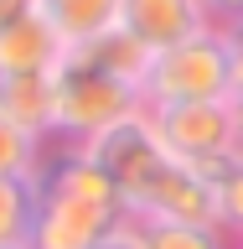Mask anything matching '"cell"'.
<instances>
[{"label":"cell","instance_id":"9a60e30c","mask_svg":"<svg viewBox=\"0 0 243 249\" xmlns=\"http://www.w3.org/2000/svg\"><path fill=\"white\" fill-rule=\"evenodd\" d=\"M42 156H47V145L36 135H26V130L0 109V177H36V171H42Z\"/></svg>","mask_w":243,"mask_h":249},{"label":"cell","instance_id":"44dd1931","mask_svg":"<svg viewBox=\"0 0 243 249\" xmlns=\"http://www.w3.org/2000/svg\"><path fill=\"white\" fill-rule=\"evenodd\" d=\"M233 249H243V239H233Z\"/></svg>","mask_w":243,"mask_h":249},{"label":"cell","instance_id":"9c48e42d","mask_svg":"<svg viewBox=\"0 0 243 249\" xmlns=\"http://www.w3.org/2000/svg\"><path fill=\"white\" fill-rule=\"evenodd\" d=\"M73 57H83L88 68H98V73H109V78H119V83H130V89H140L145 93V73H150V47L145 42H135L124 26H114V31H104V36H93V42H83V47H67Z\"/></svg>","mask_w":243,"mask_h":249},{"label":"cell","instance_id":"7c38bea8","mask_svg":"<svg viewBox=\"0 0 243 249\" xmlns=\"http://www.w3.org/2000/svg\"><path fill=\"white\" fill-rule=\"evenodd\" d=\"M197 177L212 187L217 229L228 239H243V151H223L212 161H197Z\"/></svg>","mask_w":243,"mask_h":249},{"label":"cell","instance_id":"ac0fdd59","mask_svg":"<svg viewBox=\"0 0 243 249\" xmlns=\"http://www.w3.org/2000/svg\"><path fill=\"white\" fill-rule=\"evenodd\" d=\"M93 249H140V233H135V223L124 218L119 229L109 233V239H98V244H93Z\"/></svg>","mask_w":243,"mask_h":249},{"label":"cell","instance_id":"7a4b0ae2","mask_svg":"<svg viewBox=\"0 0 243 249\" xmlns=\"http://www.w3.org/2000/svg\"><path fill=\"white\" fill-rule=\"evenodd\" d=\"M135 109H145V93L98 73V68H88L73 52H62V62L52 68V140L88 145L109 124L130 120Z\"/></svg>","mask_w":243,"mask_h":249},{"label":"cell","instance_id":"52a82bcc","mask_svg":"<svg viewBox=\"0 0 243 249\" xmlns=\"http://www.w3.org/2000/svg\"><path fill=\"white\" fill-rule=\"evenodd\" d=\"M135 218H161V223H202V229H217V208H212V187L197 177V166H176L155 182V192L140 202Z\"/></svg>","mask_w":243,"mask_h":249},{"label":"cell","instance_id":"d6986e66","mask_svg":"<svg viewBox=\"0 0 243 249\" xmlns=\"http://www.w3.org/2000/svg\"><path fill=\"white\" fill-rule=\"evenodd\" d=\"M202 11H207V21H233V16H243V0H202Z\"/></svg>","mask_w":243,"mask_h":249},{"label":"cell","instance_id":"ba28073f","mask_svg":"<svg viewBox=\"0 0 243 249\" xmlns=\"http://www.w3.org/2000/svg\"><path fill=\"white\" fill-rule=\"evenodd\" d=\"M67 47L57 42V31L47 26L42 16H31L21 26L0 31V78H26V73H52L62 62Z\"/></svg>","mask_w":243,"mask_h":249},{"label":"cell","instance_id":"6da1fadb","mask_svg":"<svg viewBox=\"0 0 243 249\" xmlns=\"http://www.w3.org/2000/svg\"><path fill=\"white\" fill-rule=\"evenodd\" d=\"M124 197L109 182V171L83 145L47 140L42 171H36V229L31 249H93L98 239L124 223Z\"/></svg>","mask_w":243,"mask_h":249},{"label":"cell","instance_id":"3957f363","mask_svg":"<svg viewBox=\"0 0 243 249\" xmlns=\"http://www.w3.org/2000/svg\"><path fill=\"white\" fill-rule=\"evenodd\" d=\"M233 89H238V73L217 21L155 52L145 73V104H217V99H233Z\"/></svg>","mask_w":243,"mask_h":249},{"label":"cell","instance_id":"30bf717a","mask_svg":"<svg viewBox=\"0 0 243 249\" xmlns=\"http://www.w3.org/2000/svg\"><path fill=\"white\" fill-rule=\"evenodd\" d=\"M42 21L62 47H83L119 26V0H42Z\"/></svg>","mask_w":243,"mask_h":249},{"label":"cell","instance_id":"2e32d148","mask_svg":"<svg viewBox=\"0 0 243 249\" xmlns=\"http://www.w3.org/2000/svg\"><path fill=\"white\" fill-rule=\"evenodd\" d=\"M31 16H42V0H0V31L5 26H21Z\"/></svg>","mask_w":243,"mask_h":249},{"label":"cell","instance_id":"5b68a950","mask_svg":"<svg viewBox=\"0 0 243 249\" xmlns=\"http://www.w3.org/2000/svg\"><path fill=\"white\" fill-rule=\"evenodd\" d=\"M145 114H150L161 145H166L176 161H186V166L233 151L228 99H217V104H145Z\"/></svg>","mask_w":243,"mask_h":249},{"label":"cell","instance_id":"5bb4252c","mask_svg":"<svg viewBox=\"0 0 243 249\" xmlns=\"http://www.w3.org/2000/svg\"><path fill=\"white\" fill-rule=\"evenodd\" d=\"M140 233V249H233L223 229H202V223H161V218H130Z\"/></svg>","mask_w":243,"mask_h":249},{"label":"cell","instance_id":"7402d4cb","mask_svg":"<svg viewBox=\"0 0 243 249\" xmlns=\"http://www.w3.org/2000/svg\"><path fill=\"white\" fill-rule=\"evenodd\" d=\"M16 249H31V244H16Z\"/></svg>","mask_w":243,"mask_h":249},{"label":"cell","instance_id":"277c9868","mask_svg":"<svg viewBox=\"0 0 243 249\" xmlns=\"http://www.w3.org/2000/svg\"><path fill=\"white\" fill-rule=\"evenodd\" d=\"M83 151H88L93 161L109 171V182L119 187L124 213H130V218H135L140 202L155 192V182L176 166V156L161 145V135H155V124H150V114H145V109H135V114H130V120H119V124H109L104 135H93Z\"/></svg>","mask_w":243,"mask_h":249},{"label":"cell","instance_id":"ffe728a7","mask_svg":"<svg viewBox=\"0 0 243 249\" xmlns=\"http://www.w3.org/2000/svg\"><path fill=\"white\" fill-rule=\"evenodd\" d=\"M228 114H233V151H243V83L233 89V99H228Z\"/></svg>","mask_w":243,"mask_h":249},{"label":"cell","instance_id":"e0dca14e","mask_svg":"<svg viewBox=\"0 0 243 249\" xmlns=\"http://www.w3.org/2000/svg\"><path fill=\"white\" fill-rule=\"evenodd\" d=\"M223 36H228V52H233V73H238V83H243V16L223 21Z\"/></svg>","mask_w":243,"mask_h":249},{"label":"cell","instance_id":"8992f818","mask_svg":"<svg viewBox=\"0 0 243 249\" xmlns=\"http://www.w3.org/2000/svg\"><path fill=\"white\" fill-rule=\"evenodd\" d=\"M119 26L150 52H166L212 21L202 11V0H119Z\"/></svg>","mask_w":243,"mask_h":249},{"label":"cell","instance_id":"8fae6325","mask_svg":"<svg viewBox=\"0 0 243 249\" xmlns=\"http://www.w3.org/2000/svg\"><path fill=\"white\" fill-rule=\"evenodd\" d=\"M0 109H5L26 135H36L47 145V140H52V73L0 78Z\"/></svg>","mask_w":243,"mask_h":249},{"label":"cell","instance_id":"4fadbf2b","mask_svg":"<svg viewBox=\"0 0 243 249\" xmlns=\"http://www.w3.org/2000/svg\"><path fill=\"white\" fill-rule=\"evenodd\" d=\"M36 229V177H0V249L31 244Z\"/></svg>","mask_w":243,"mask_h":249}]
</instances>
